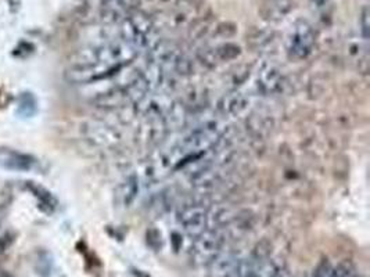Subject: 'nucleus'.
I'll return each mask as SVG.
<instances>
[{"label":"nucleus","instance_id":"obj_1","mask_svg":"<svg viewBox=\"0 0 370 277\" xmlns=\"http://www.w3.org/2000/svg\"><path fill=\"white\" fill-rule=\"evenodd\" d=\"M139 52L138 47L122 38L111 40L93 49L91 57L77 61L67 71V78L74 84H92L129 64Z\"/></svg>","mask_w":370,"mask_h":277},{"label":"nucleus","instance_id":"obj_2","mask_svg":"<svg viewBox=\"0 0 370 277\" xmlns=\"http://www.w3.org/2000/svg\"><path fill=\"white\" fill-rule=\"evenodd\" d=\"M222 133L223 130L216 122H209L194 129L174 147L170 156V164L174 165L181 161L200 157L221 142Z\"/></svg>","mask_w":370,"mask_h":277},{"label":"nucleus","instance_id":"obj_3","mask_svg":"<svg viewBox=\"0 0 370 277\" xmlns=\"http://www.w3.org/2000/svg\"><path fill=\"white\" fill-rule=\"evenodd\" d=\"M315 47V32L306 22H298L287 40V52L295 60L306 59Z\"/></svg>","mask_w":370,"mask_h":277},{"label":"nucleus","instance_id":"obj_4","mask_svg":"<svg viewBox=\"0 0 370 277\" xmlns=\"http://www.w3.org/2000/svg\"><path fill=\"white\" fill-rule=\"evenodd\" d=\"M195 239L191 248V261L195 265H208L221 253L222 239L215 232L208 230Z\"/></svg>","mask_w":370,"mask_h":277},{"label":"nucleus","instance_id":"obj_5","mask_svg":"<svg viewBox=\"0 0 370 277\" xmlns=\"http://www.w3.org/2000/svg\"><path fill=\"white\" fill-rule=\"evenodd\" d=\"M207 211L202 207L190 205L179 214L178 222L184 227L186 234L195 239L207 230Z\"/></svg>","mask_w":370,"mask_h":277},{"label":"nucleus","instance_id":"obj_6","mask_svg":"<svg viewBox=\"0 0 370 277\" xmlns=\"http://www.w3.org/2000/svg\"><path fill=\"white\" fill-rule=\"evenodd\" d=\"M36 167V160L14 149H0V168L14 172H28Z\"/></svg>","mask_w":370,"mask_h":277},{"label":"nucleus","instance_id":"obj_7","mask_svg":"<svg viewBox=\"0 0 370 277\" xmlns=\"http://www.w3.org/2000/svg\"><path fill=\"white\" fill-rule=\"evenodd\" d=\"M239 257L233 253H219L207 267L209 277H235L239 268Z\"/></svg>","mask_w":370,"mask_h":277},{"label":"nucleus","instance_id":"obj_8","mask_svg":"<svg viewBox=\"0 0 370 277\" xmlns=\"http://www.w3.org/2000/svg\"><path fill=\"white\" fill-rule=\"evenodd\" d=\"M257 85H258V89L264 94H274L283 88L284 78L276 67L267 66L258 74Z\"/></svg>","mask_w":370,"mask_h":277},{"label":"nucleus","instance_id":"obj_9","mask_svg":"<svg viewBox=\"0 0 370 277\" xmlns=\"http://www.w3.org/2000/svg\"><path fill=\"white\" fill-rule=\"evenodd\" d=\"M25 188L38 200V202H39V207L43 209V211H46V212H53L54 211V208L57 207V201H56V198L53 197V194L49 191V190H46L45 187H42L40 185H36V184H34V182H27V185H25Z\"/></svg>","mask_w":370,"mask_h":277},{"label":"nucleus","instance_id":"obj_10","mask_svg":"<svg viewBox=\"0 0 370 277\" xmlns=\"http://www.w3.org/2000/svg\"><path fill=\"white\" fill-rule=\"evenodd\" d=\"M35 269L40 277H60V272L54 264V260L47 251H38L35 258Z\"/></svg>","mask_w":370,"mask_h":277},{"label":"nucleus","instance_id":"obj_11","mask_svg":"<svg viewBox=\"0 0 370 277\" xmlns=\"http://www.w3.org/2000/svg\"><path fill=\"white\" fill-rule=\"evenodd\" d=\"M38 111V103L32 93H21L17 103V114L21 118H31Z\"/></svg>","mask_w":370,"mask_h":277},{"label":"nucleus","instance_id":"obj_12","mask_svg":"<svg viewBox=\"0 0 370 277\" xmlns=\"http://www.w3.org/2000/svg\"><path fill=\"white\" fill-rule=\"evenodd\" d=\"M332 277H357V269L350 262H343L333 268Z\"/></svg>","mask_w":370,"mask_h":277},{"label":"nucleus","instance_id":"obj_13","mask_svg":"<svg viewBox=\"0 0 370 277\" xmlns=\"http://www.w3.org/2000/svg\"><path fill=\"white\" fill-rule=\"evenodd\" d=\"M333 274V267L330 265L329 261H322L313 271L312 277H332Z\"/></svg>","mask_w":370,"mask_h":277},{"label":"nucleus","instance_id":"obj_14","mask_svg":"<svg viewBox=\"0 0 370 277\" xmlns=\"http://www.w3.org/2000/svg\"><path fill=\"white\" fill-rule=\"evenodd\" d=\"M265 277H288L287 272L284 268L279 267L276 264L271 262L269 267H268V271H267V275Z\"/></svg>","mask_w":370,"mask_h":277},{"label":"nucleus","instance_id":"obj_15","mask_svg":"<svg viewBox=\"0 0 370 277\" xmlns=\"http://www.w3.org/2000/svg\"><path fill=\"white\" fill-rule=\"evenodd\" d=\"M362 27H364V35H365V38H368V33H369V11L368 10L364 11Z\"/></svg>","mask_w":370,"mask_h":277},{"label":"nucleus","instance_id":"obj_16","mask_svg":"<svg viewBox=\"0 0 370 277\" xmlns=\"http://www.w3.org/2000/svg\"><path fill=\"white\" fill-rule=\"evenodd\" d=\"M0 277H11L6 271H3L1 268H0Z\"/></svg>","mask_w":370,"mask_h":277}]
</instances>
